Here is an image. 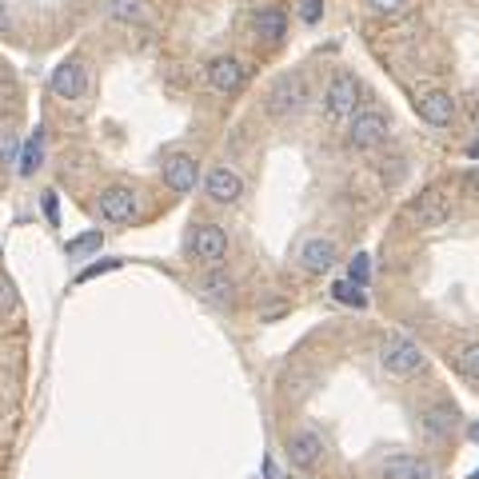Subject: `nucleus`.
Listing matches in <instances>:
<instances>
[{
  "instance_id": "nucleus-9",
  "label": "nucleus",
  "mask_w": 479,
  "mask_h": 479,
  "mask_svg": "<svg viewBox=\"0 0 479 479\" xmlns=\"http://www.w3.org/2000/svg\"><path fill=\"white\" fill-rule=\"evenodd\" d=\"M204 192H208V200H216V204H236V200L244 196V176L228 164H216L204 172Z\"/></svg>"
},
{
  "instance_id": "nucleus-13",
  "label": "nucleus",
  "mask_w": 479,
  "mask_h": 479,
  "mask_svg": "<svg viewBox=\"0 0 479 479\" xmlns=\"http://www.w3.org/2000/svg\"><path fill=\"white\" fill-rule=\"evenodd\" d=\"M296 259H299V268H304L308 276H324V272H332L336 268V244L327 236H312V240L299 244Z\"/></svg>"
},
{
  "instance_id": "nucleus-26",
  "label": "nucleus",
  "mask_w": 479,
  "mask_h": 479,
  "mask_svg": "<svg viewBox=\"0 0 479 479\" xmlns=\"http://www.w3.org/2000/svg\"><path fill=\"white\" fill-rule=\"evenodd\" d=\"M299 20H304V24H319V20H324V5H319V0H299Z\"/></svg>"
},
{
  "instance_id": "nucleus-28",
  "label": "nucleus",
  "mask_w": 479,
  "mask_h": 479,
  "mask_svg": "<svg viewBox=\"0 0 479 479\" xmlns=\"http://www.w3.org/2000/svg\"><path fill=\"white\" fill-rule=\"evenodd\" d=\"M112 268H120V259H100V264H88L84 272H76V284H80V279H93V276H104V272H112Z\"/></svg>"
},
{
  "instance_id": "nucleus-10",
  "label": "nucleus",
  "mask_w": 479,
  "mask_h": 479,
  "mask_svg": "<svg viewBox=\"0 0 479 479\" xmlns=\"http://www.w3.org/2000/svg\"><path fill=\"white\" fill-rule=\"evenodd\" d=\"M160 176H164V184L172 188V192L184 196V192H192V188L200 184V176H204V172H200V164L188 152H168Z\"/></svg>"
},
{
  "instance_id": "nucleus-30",
  "label": "nucleus",
  "mask_w": 479,
  "mask_h": 479,
  "mask_svg": "<svg viewBox=\"0 0 479 479\" xmlns=\"http://www.w3.org/2000/svg\"><path fill=\"white\" fill-rule=\"evenodd\" d=\"M464 108H467V116H472V124L479 128V88H475V93H467V96H464Z\"/></svg>"
},
{
  "instance_id": "nucleus-34",
  "label": "nucleus",
  "mask_w": 479,
  "mask_h": 479,
  "mask_svg": "<svg viewBox=\"0 0 479 479\" xmlns=\"http://www.w3.org/2000/svg\"><path fill=\"white\" fill-rule=\"evenodd\" d=\"M467 435H472V439H475V444H479V424H472V432H467Z\"/></svg>"
},
{
  "instance_id": "nucleus-36",
  "label": "nucleus",
  "mask_w": 479,
  "mask_h": 479,
  "mask_svg": "<svg viewBox=\"0 0 479 479\" xmlns=\"http://www.w3.org/2000/svg\"><path fill=\"white\" fill-rule=\"evenodd\" d=\"M259 479H264V475H259Z\"/></svg>"
},
{
  "instance_id": "nucleus-25",
  "label": "nucleus",
  "mask_w": 479,
  "mask_h": 479,
  "mask_svg": "<svg viewBox=\"0 0 479 479\" xmlns=\"http://www.w3.org/2000/svg\"><path fill=\"white\" fill-rule=\"evenodd\" d=\"M40 212H44L48 228H60V196L48 188V192H40Z\"/></svg>"
},
{
  "instance_id": "nucleus-16",
  "label": "nucleus",
  "mask_w": 479,
  "mask_h": 479,
  "mask_svg": "<svg viewBox=\"0 0 479 479\" xmlns=\"http://www.w3.org/2000/svg\"><path fill=\"white\" fill-rule=\"evenodd\" d=\"M419 116L427 120V124L435 128H447L455 120V100L452 93H444V88H432V93L419 96Z\"/></svg>"
},
{
  "instance_id": "nucleus-19",
  "label": "nucleus",
  "mask_w": 479,
  "mask_h": 479,
  "mask_svg": "<svg viewBox=\"0 0 479 479\" xmlns=\"http://www.w3.org/2000/svg\"><path fill=\"white\" fill-rule=\"evenodd\" d=\"M104 16L116 20V24H144L148 5L144 0H104Z\"/></svg>"
},
{
  "instance_id": "nucleus-27",
  "label": "nucleus",
  "mask_w": 479,
  "mask_h": 479,
  "mask_svg": "<svg viewBox=\"0 0 479 479\" xmlns=\"http://www.w3.org/2000/svg\"><path fill=\"white\" fill-rule=\"evenodd\" d=\"M20 304V296H16V288L8 284L5 276H0V312H13V308Z\"/></svg>"
},
{
  "instance_id": "nucleus-22",
  "label": "nucleus",
  "mask_w": 479,
  "mask_h": 479,
  "mask_svg": "<svg viewBox=\"0 0 479 479\" xmlns=\"http://www.w3.org/2000/svg\"><path fill=\"white\" fill-rule=\"evenodd\" d=\"M455 372L464 379H472V384H479V339L475 344H467L464 352L455 356Z\"/></svg>"
},
{
  "instance_id": "nucleus-8",
  "label": "nucleus",
  "mask_w": 479,
  "mask_h": 479,
  "mask_svg": "<svg viewBox=\"0 0 479 479\" xmlns=\"http://www.w3.org/2000/svg\"><path fill=\"white\" fill-rule=\"evenodd\" d=\"M88 80H93L88 64H80V60H64V64H56L48 88H53L56 100H80V96H88Z\"/></svg>"
},
{
  "instance_id": "nucleus-7",
  "label": "nucleus",
  "mask_w": 479,
  "mask_h": 479,
  "mask_svg": "<svg viewBox=\"0 0 479 479\" xmlns=\"http://www.w3.org/2000/svg\"><path fill=\"white\" fill-rule=\"evenodd\" d=\"M387 140V116L376 112V108H367V112H356L352 124H347V144L356 148V152H372Z\"/></svg>"
},
{
  "instance_id": "nucleus-17",
  "label": "nucleus",
  "mask_w": 479,
  "mask_h": 479,
  "mask_svg": "<svg viewBox=\"0 0 479 479\" xmlns=\"http://www.w3.org/2000/svg\"><path fill=\"white\" fill-rule=\"evenodd\" d=\"M379 475L384 479H427L432 475V464L419 455H387L379 464Z\"/></svg>"
},
{
  "instance_id": "nucleus-23",
  "label": "nucleus",
  "mask_w": 479,
  "mask_h": 479,
  "mask_svg": "<svg viewBox=\"0 0 479 479\" xmlns=\"http://www.w3.org/2000/svg\"><path fill=\"white\" fill-rule=\"evenodd\" d=\"M100 248H104V236H100V232H84V236H76L73 244H68V256H73V259H84V256L100 252Z\"/></svg>"
},
{
  "instance_id": "nucleus-6",
  "label": "nucleus",
  "mask_w": 479,
  "mask_h": 479,
  "mask_svg": "<svg viewBox=\"0 0 479 479\" xmlns=\"http://www.w3.org/2000/svg\"><path fill=\"white\" fill-rule=\"evenodd\" d=\"M359 108V84L352 73H336L332 80H327L324 88V116L332 120V124H339V120L356 116Z\"/></svg>"
},
{
  "instance_id": "nucleus-5",
  "label": "nucleus",
  "mask_w": 479,
  "mask_h": 479,
  "mask_svg": "<svg viewBox=\"0 0 479 479\" xmlns=\"http://www.w3.org/2000/svg\"><path fill=\"white\" fill-rule=\"evenodd\" d=\"M447 216H452V196L444 188H427V192H419L407 204V220H412V228H419V232H432Z\"/></svg>"
},
{
  "instance_id": "nucleus-15",
  "label": "nucleus",
  "mask_w": 479,
  "mask_h": 479,
  "mask_svg": "<svg viewBox=\"0 0 479 479\" xmlns=\"http://www.w3.org/2000/svg\"><path fill=\"white\" fill-rule=\"evenodd\" d=\"M252 33L259 44H279L288 33V16H284V8H276V5H264V8H256L252 13Z\"/></svg>"
},
{
  "instance_id": "nucleus-1",
  "label": "nucleus",
  "mask_w": 479,
  "mask_h": 479,
  "mask_svg": "<svg viewBox=\"0 0 479 479\" xmlns=\"http://www.w3.org/2000/svg\"><path fill=\"white\" fill-rule=\"evenodd\" d=\"M308 104H312V84H308V76H299V73L279 76L264 100L268 116H276V120H292L299 112H308Z\"/></svg>"
},
{
  "instance_id": "nucleus-11",
  "label": "nucleus",
  "mask_w": 479,
  "mask_h": 479,
  "mask_svg": "<svg viewBox=\"0 0 479 479\" xmlns=\"http://www.w3.org/2000/svg\"><path fill=\"white\" fill-rule=\"evenodd\" d=\"M208 88L212 93H220V96H232V93H240V84H244V64H240L236 56H212L208 60Z\"/></svg>"
},
{
  "instance_id": "nucleus-24",
  "label": "nucleus",
  "mask_w": 479,
  "mask_h": 479,
  "mask_svg": "<svg viewBox=\"0 0 479 479\" xmlns=\"http://www.w3.org/2000/svg\"><path fill=\"white\" fill-rule=\"evenodd\" d=\"M347 279H352L356 288L372 284V256H367V252H356L352 264H347Z\"/></svg>"
},
{
  "instance_id": "nucleus-14",
  "label": "nucleus",
  "mask_w": 479,
  "mask_h": 479,
  "mask_svg": "<svg viewBox=\"0 0 479 479\" xmlns=\"http://www.w3.org/2000/svg\"><path fill=\"white\" fill-rule=\"evenodd\" d=\"M196 292L204 304H212V308H228L232 304V276L224 272V268H204L196 279Z\"/></svg>"
},
{
  "instance_id": "nucleus-32",
  "label": "nucleus",
  "mask_w": 479,
  "mask_h": 479,
  "mask_svg": "<svg viewBox=\"0 0 479 479\" xmlns=\"http://www.w3.org/2000/svg\"><path fill=\"white\" fill-rule=\"evenodd\" d=\"M264 479H288V472H284V467L276 464L272 455H264Z\"/></svg>"
},
{
  "instance_id": "nucleus-35",
  "label": "nucleus",
  "mask_w": 479,
  "mask_h": 479,
  "mask_svg": "<svg viewBox=\"0 0 479 479\" xmlns=\"http://www.w3.org/2000/svg\"><path fill=\"white\" fill-rule=\"evenodd\" d=\"M467 152H472V156L479 160V140H475V144H472V148H467Z\"/></svg>"
},
{
  "instance_id": "nucleus-31",
  "label": "nucleus",
  "mask_w": 479,
  "mask_h": 479,
  "mask_svg": "<svg viewBox=\"0 0 479 479\" xmlns=\"http://www.w3.org/2000/svg\"><path fill=\"white\" fill-rule=\"evenodd\" d=\"M0 36H13V8L0 0Z\"/></svg>"
},
{
  "instance_id": "nucleus-12",
  "label": "nucleus",
  "mask_w": 479,
  "mask_h": 479,
  "mask_svg": "<svg viewBox=\"0 0 479 479\" xmlns=\"http://www.w3.org/2000/svg\"><path fill=\"white\" fill-rule=\"evenodd\" d=\"M284 452H288V464L316 467L319 459H324V439H319V432H312V427H296V432L288 435Z\"/></svg>"
},
{
  "instance_id": "nucleus-29",
  "label": "nucleus",
  "mask_w": 479,
  "mask_h": 479,
  "mask_svg": "<svg viewBox=\"0 0 479 479\" xmlns=\"http://www.w3.org/2000/svg\"><path fill=\"white\" fill-rule=\"evenodd\" d=\"M404 5H407V0H367V8H372V13H379V16H396Z\"/></svg>"
},
{
  "instance_id": "nucleus-21",
  "label": "nucleus",
  "mask_w": 479,
  "mask_h": 479,
  "mask_svg": "<svg viewBox=\"0 0 479 479\" xmlns=\"http://www.w3.org/2000/svg\"><path fill=\"white\" fill-rule=\"evenodd\" d=\"M332 299H339V304H347V308H367V292H364V288H356L352 279H336Z\"/></svg>"
},
{
  "instance_id": "nucleus-18",
  "label": "nucleus",
  "mask_w": 479,
  "mask_h": 479,
  "mask_svg": "<svg viewBox=\"0 0 479 479\" xmlns=\"http://www.w3.org/2000/svg\"><path fill=\"white\" fill-rule=\"evenodd\" d=\"M459 427V419L452 407H427V412H419V432H424L427 439H447Z\"/></svg>"
},
{
  "instance_id": "nucleus-33",
  "label": "nucleus",
  "mask_w": 479,
  "mask_h": 479,
  "mask_svg": "<svg viewBox=\"0 0 479 479\" xmlns=\"http://www.w3.org/2000/svg\"><path fill=\"white\" fill-rule=\"evenodd\" d=\"M459 184H464L467 192H475V196H479V168H467V172L459 176Z\"/></svg>"
},
{
  "instance_id": "nucleus-4",
  "label": "nucleus",
  "mask_w": 479,
  "mask_h": 479,
  "mask_svg": "<svg viewBox=\"0 0 479 479\" xmlns=\"http://www.w3.org/2000/svg\"><path fill=\"white\" fill-rule=\"evenodd\" d=\"M184 248H188V256H192L196 264L216 268L220 259L228 256V232L220 224H192L188 228V236H184Z\"/></svg>"
},
{
  "instance_id": "nucleus-20",
  "label": "nucleus",
  "mask_w": 479,
  "mask_h": 479,
  "mask_svg": "<svg viewBox=\"0 0 479 479\" xmlns=\"http://www.w3.org/2000/svg\"><path fill=\"white\" fill-rule=\"evenodd\" d=\"M40 156H44V128H36L24 144V156H20V176H33L40 168Z\"/></svg>"
},
{
  "instance_id": "nucleus-3",
  "label": "nucleus",
  "mask_w": 479,
  "mask_h": 479,
  "mask_svg": "<svg viewBox=\"0 0 479 479\" xmlns=\"http://www.w3.org/2000/svg\"><path fill=\"white\" fill-rule=\"evenodd\" d=\"M140 212H144V200L128 184H112L96 196V216L104 220V224H132Z\"/></svg>"
},
{
  "instance_id": "nucleus-2",
  "label": "nucleus",
  "mask_w": 479,
  "mask_h": 479,
  "mask_svg": "<svg viewBox=\"0 0 479 479\" xmlns=\"http://www.w3.org/2000/svg\"><path fill=\"white\" fill-rule=\"evenodd\" d=\"M379 367H384L392 379H412L424 372V352L415 347L412 336H384V344H379Z\"/></svg>"
}]
</instances>
